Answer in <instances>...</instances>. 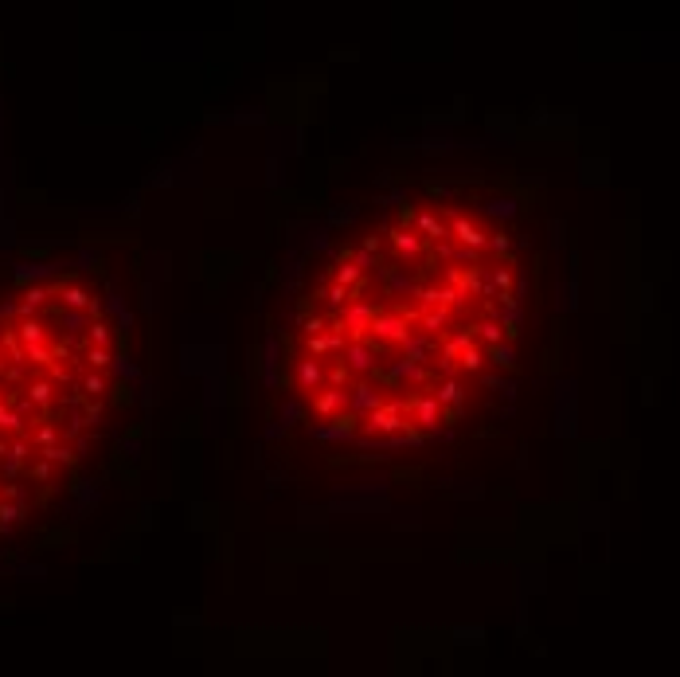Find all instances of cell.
<instances>
[{
  "label": "cell",
  "instance_id": "1",
  "mask_svg": "<svg viewBox=\"0 0 680 677\" xmlns=\"http://www.w3.org/2000/svg\"><path fill=\"white\" fill-rule=\"evenodd\" d=\"M536 251L520 204L415 176L345 204L286 266L270 321V423L329 462L442 447L524 357Z\"/></svg>",
  "mask_w": 680,
  "mask_h": 677
},
{
  "label": "cell",
  "instance_id": "2",
  "mask_svg": "<svg viewBox=\"0 0 680 677\" xmlns=\"http://www.w3.org/2000/svg\"><path fill=\"white\" fill-rule=\"evenodd\" d=\"M121 388V329L78 271L0 298V536L55 509L90 466Z\"/></svg>",
  "mask_w": 680,
  "mask_h": 677
}]
</instances>
